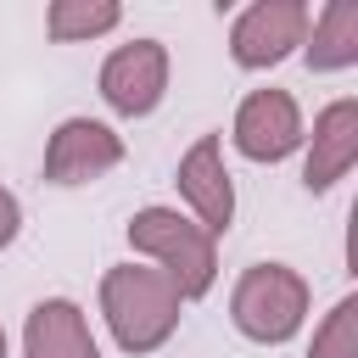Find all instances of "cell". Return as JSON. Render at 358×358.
<instances>
[{"mask_svg":"<svg viewBox=\"0 0 358 358\" xmlns=\"http://www.w3.org/2000/svg\"><path fill=\"white\" fill-rule=\"evenodd\" d=\"M129 246H134L140 257L157 263V274L179 291V302L207 296L213 280H218L213 235H207L196 218L173 213V207H140V213L129 218Z\"/></svg>","mask_w":358,"mask_h":358,"instance_id":"6da1fadb","label":"cell"},{"mask_svg":"<svg viewBox=\"0 0 358 358\" xmlns=\"http://www.w3.org/2000/svg\"><path fill=\"white\" fill-rule=\"evenodd\" d=\"M179 291L157 274V268H140V263H117L106 268L101 280V313L117 336L123 352H157L173 330H179Z\"/></svg>","mask_w":358,"mask_h":358,"instance_id":"7a4b0ae2","label":"cell"},{"mask_svg":"<svg viewBox=\"0 0 358 358\" xmlns=\"http://www.w3.org/2000/svg\"><path fill=\"white\" fill-rule=\"evenodd\" d=\"M229 319L246 341L280 347L308 319V280L285 263H252L229 291Z\"/></svg>","mask_w":358,"mask_h":358,"instance_id":"3957f363","label":"cell"},{"mask_svg":"<svg viewBox=\"0 0 358 358\" xmlns=\"http://www.w3.org/2000/svg\"><path fill=\"white\" fill-rule=\"evenodd\" d=\"M296 45H308V6L302 0H257L229 28V56L241 67H274Z\"/></svg>","mask_w":358,"mask_h":358,"instance_id":"277c9868","label":"cell"},{"mask_svg":"<svg viewBox=\"0 0 358 358\" xmlns=\"http://www.w3.org/2000/svg\"><path fill=\"white\" fill-rule=\"evenodd\" d=\"M168 90V50L157 39H134V45H117L106 62H101V95L112 112L123 117H145L157 112Z\"/></svg>","mask_w":358,"mask_h":358,"instance_id":"5b68a950","label":"cell"},{"mask_svg":"<svg viewBox=\"0 0 358 358\" xmlns=\"http://www.w3.org/2000/svg\"><path fill=\"white\" fill-rule=\"evenodd\" d=\"M123 162V140L95 117H67L45 145V179L50 185H90Z\"/></svg>","mask_w":358,"mask_h":358,"instance_id":"8992f818","label":"cell"},{"mask_svg":"<svg viewBox=\"0 0 358 358\" xmlns=\"http://www.w3.org/2000/svg\"><path fill=\"white\" fill-rule=\"evenodd\" d=\"M235 145L252 162H280L302 145V112L285 90H252L235 112Z\"/></svg>","mask_w":358,"mask_h":358,"instance_id":"52a82bcc","label":"cell"},{"mask_svg":"<svg viewBox=\"0 0 358 358\" xmlns=\"http://www.w3.org/2000/svg\"><path fill=\"white\" fill-rule=\"evenodd\" d=\"M179 196L190 201L196 224H201L213 241L235 224V185H229V168H224L218 134H201V140L179 157Z\"/></svg>","mask_w":358,"mask_h":358,"instance_id":"ba28073f","label":"cell"},{"mask_svg":"<svg viewBox=\"0 0 358 358\" xmlns=\"http://www.w3.org/2000/svg\"><path fill=\"white\" fill-rule=\"evenodd\" d=\"M352 162H358V101L341 95L313 117V145H308V162H302V185L330 190Z\"/></svg>","mask_w":358,"mask_h":358,"instance_id":"9c48e42d","label":"cell"},{"mask_svg":"<svg viewBox=\"0 0 358 358\" xmlns=\"http://www.w3.org/2000/svg\"><path fill=\"white\" fill-rule=\"evenodd\" d=\"M22 358H101V352H95V336H90V319L78 313V302L45 296V302L28 313Z\"/></svg>","mask_w":358,"mask_h":358,"instance_id":"30bf717a","label":"cell"},{"mask_svg":"<svg viewBox=\"0 0 358 358\" xmlns=\"http://www.w3.org/2000/svg\"><path fill=\"white\" fill-rule=\"evenodd\" d=\"M358 62V0H330L313 22L308 39V67L313 73H341Z\"/></svg>","mask_w":358,"mask_h":358,"instance_id":"8fae6325","label":"cell"},{"mask_svg":"<svg viewBox=\"0 0 358 358\" xmlns=\"http://www.w3.org/2000/svg\"><path fill=\"white\" fill-rule=\"evenodd\" d=\"M117 22H123V6H112V0H56V6L45 11L50 39H62V45H73V39H95V34L117 28Z\"/></svg>","mask_w":358,"mask_h":358,"instance_id":"7c38bea8","label":"cell"},{"mask_svg":"<svg viewBox=\"0 0 358 358\" xmlns=\"http://www.w3.org/2000/svg\"><path fill=\"white\" fill-rule=\"evenodd\" d=\"M308 358H358V296H341L330 308V319L319 324Z\"/></svg>","mask_w":358,"mask_h":358,"instance_id":"4fadbf2b","label":"cell"},{"mask_svg":"<svg viewBox=\"0 0 358 358\" xmlns=\"http://www.w3.org/2000/svg\"><path fill=\"white\" fill-rule=\"evenodd\" d=\"M17 229H22V207H17V196L0 185V252L17 241Z\"/></svg>","mask_w":358,"mask_h":358,"instance_id":"5bb4252c","label":"cell"},{"mask_svg":"<svg viewBox=\"0 0 358 358\" xmlns=\"http://www.w3.org/2000/svg\"><path fill=\"white\" fill-rule=\"evenodd\" d=\"M0 358H6V330H0Z\"/></svg>","mask_w":358,"mask_h":358,"instance_id":"9a60e30c","label":"cell"}]
</instances>
